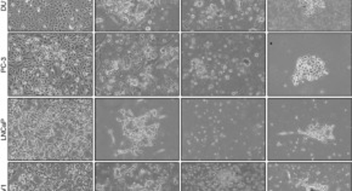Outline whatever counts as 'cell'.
<instances>
[{"instance_id": "6da1fadb", "label": "cell", "mask_w": 352, "mask_h": 191, "mask_svg": "<svg viewBox=\"0 0 352 191\" xmlns=\"http://www.w3.org/2000/svg\"><path fill=\"white\" fill-rule=\"evenodd\" d=\"M8 97H95V33H8Z\"/></svg>"}, {"instance_id": "7a4b0ae2", "label": "cell", "mask_w": 352, "mask_h": 191, "mask_svg": "<svg viewBox=\"0 0 352 191\" xmlns=\"http://www.w3.org/2000/svg\"><path fill=\"white\" fill-rule=\"evenodd\" d=\"M6 160L95 161V97H8Z\"/></svg>"}, {"instance_id": "3957f363", "label": "cell", "mask_w": 352, "mask_h": 191, "mask_svg": "<svg viewBox=\"0 0 352 191\" xmlns=\"http://www.w3.org/2000/svg\"><path fill=\"white\" fill-rule=\"evenodd\" d=\"M180 33H95V97H180Z\"/></svg>"}, {"instance_id": "277c9868", "label": "cell", "mask_w": 352, "mask_h": 191, "mask_svg": "<svg viewBox=\"0 0 352 191\" xmlns=\"http://www.w3.org/2000/svg\"><path fill=\"white\" fill-rule=\"evenodd\" d=\"M352 33H266V97H352Z\"/></svg>"}, {"instance_id": "5b68a950", "label": "cell", "mask_w": 352, "mask_h": 191, "mask_svg": "<svg viewBox=\"0 0 352 191\" xmlns=\"http://www.w3.org/2000/svg\"><path fill=\"white\" fill-rule=\"evenodd\" d=\"M180 97H95V161H182Z\"/></svg>"}, {"instance_id": "8992f818", "label": "cell", "mask_w": 352, "mask_h": 191, "mask_svg": "<svg viewBox=\"0 0 352 191\" xmlns=\"http://www.w3.org/2000/svg\"><path fill=\"white\" fill-rule=\"evenodd\" d=\"M180 38V97H266V33Z\"/></svg>"}, {"instance_id": "52a82bcc", "label": "cell", "mask_w": 352, "mask_h": 191, "mask_svg": "<svg viewBox=\"0 0 352 191\" xmlns=\"http://www.w3.org/2000/svg\"><path fill=\"white\" fill-rule=\"evenodd\" d=\"M352 97H266V161H352Z\"/></svg>"}, {"instance_id": "ba28073f", "label": "cell", "mask_w": 352, "mask_h": 191, "mask_svg": "<svg viewBox=\"0 0 352 191\" xmlns=\"http://www.w3.org/2000/svg\"><path fill=\"white\" fill-rule=\"evenodd\" d=\"M182 161H266V97H180Z\"/></svg>"}, {"instance_id": "9c48e42d", "label": "cell", "mask_w": 352, "mask_h": 191, "mask_svg": "<svg viewBox=\"0 0 352 191\" xmlns=\"http://www.w3.org/2000/svg\"><path fill=\"white\" fill-rule=\"evenodd\" d=\"M8 33H95L93 0L8 1Z\"/></svg>"}, {"instance_id": "30bf717a", "label": "cell", "mask_w": 352, "mask_h": 191, "mask_svg": "<svg viewBox=\"0 0 352 191\" xmlns=\"http://www.w3.org/2000/svg\"><path fill=\"white\" fill-rule=\"evenodd\" d=\"M266 33H352V3L267 0Z\"/></svg>"}, {"instance_id": "8fae6325", "label": "cell", "mask_w": 352, "mask_h": 191, "mask_svg": "<svg viewBox=\"0 0 352 191\" xmlns=\"http://www.w3.org/2000/svg\"><path fill=\"white\" fill-rule=\"evenodd\" d=\"M180 0H95V33H180Z\"/></svg>"}, {"instance_id": "7c38bea8", "label": "cell", "mask_w": 352, "mask_h": 191, "mask_svg": "<svg viewBox=\"0 0 352 191\" xmlns=\"http://www.w3.org/2000/svg\"><path fill=\"white\" fill-rule=\"evenodd\" d=\"M180 33H266L265 0H182Z\"/></svg>"}, {"instance_id": "4fadbf2b", "label": "cell", "mask_w": 352, "mask_h": 191, "mask_svg": "<svg viewBox=\"0 0 352 191\" xmlns=\"http://www.w3.org/2000/svg\"><path fill=\"white\" fill-rule=\"evenodd\" d=\"M11 191H94L95 161H8Z\"/></svg>"}, {"instance_id": "5bb4252c", "label": "cell", "mask_w": 352, "mask_h": 191, "mask_svg": "<svg viewBox=\"0 0 352 191\" xmlns=\"http://www.w3.org/2000/svg\"><path fill=\"white\" fill-rule=\"evenodd\" d=\"M96 191H182L180 161H95Z\"/></svg>"}, {"instance_id": "9a60e30c", "label": "cell", "mask_w": 352, "mask_h": 191, "mask_svg": "<svg viewBox=\"0 0 352 191\" xmlns=\"http://www.w3.org/2000/svg\"><path fill=\"white\" fill-rule=\"evenodd\" d=\"M352 161H266L267 191L351 190Z\"/></svg>"}, {"instance_id": "2e32d148", "label": "cell", "mask_w": 352, "mask_h": 191, "mask_svg": "<svg viewBox=\"0 0 352 191\" xmlns=\"http://www.w3.org/2000/svg\"><path fill=\"white\" fill-rule=\"evenodd\" d=\"M182 191H265L266 161H180Z\"/></svg>"}]
</instances>
